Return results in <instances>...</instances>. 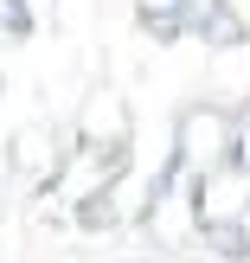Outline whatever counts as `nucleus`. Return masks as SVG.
<instances>
[]
</instances>
